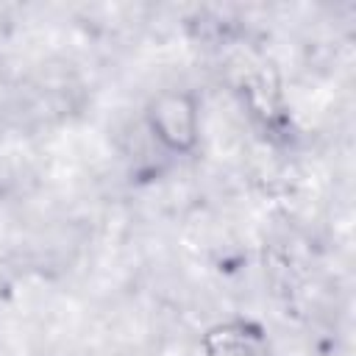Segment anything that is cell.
<instances>
[{
    "instance_id": "6da1fadb",
    "label": "cell",
    "mask_w": 356,
    "mask_h": 356,
    "mask_svg": "<svg viewBox=\"0 0 356 356\" xmlns=\"http://www.w3.org/2000/svg\"><path fill=\"white\" fill-rule=\"evenodd\" d=\"M150 131L170 150H189L197 142V106L186 92H164L147 111Z\"/></svg>"
}]
</instances>
